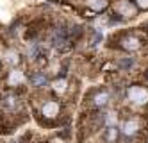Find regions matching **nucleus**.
Masks as SVG:
<instances>
[{
    "label": "nucleus",
    "mask_w": 148,
    "mask_h": 143,
    "mask_svg": "<svg viewBox=\"0 0 148 143\" xmlns=\"http://www.w3.org/2000/svg\"><path fill=\"white\" fill-rule=\"evenodd\" d=\"M84 4H86V7L89 11H93V13H102V11L107 9L109 0H84Z\"/></svg>",
    "instance_id": "ddd939ff"
},
{
    "label": "nucleus",
    "mask_w": 148,
    "mask_h": 143,
    "mask_svg": "<svg viewBox=\"0 0 148 143\" xmlns=\"http://www.w3.org/2000/svg\"><path fill=\"white\" fill-rule=\"evenodd\" d=\"M0 104H2V115L7 116V118H13V116L20 115L22 109H23L22 98H20V95L14 93V91L5 93L2 98H0Z\"/></svg>",
    "instance_id": "f03ea898"
},
{
    "label": "nucleus",
    "mask_w": 148,
    "mask_h": 143,
    "mask_svg": "<svg viewBox=\"0 0 148 143\" xmlns=\"http://www.w3.org/2000/svg\"><path fill=\"white\" fill-rule=\"evenodd\" d=\"M71 43L70 30L66 25H56L50 30V45L57 50H66Z\"/></svg>",
    "instance_id": "7ed1b4c3"
},
{
    "label": "nucleus",
    "mask_w": 148,
    "mask_h": 143,
    "mask_svg": "<svg viewBox=\"0 0 148 143\" xmlns=\"http://www.w3.org/2000/svg\"><path fill=\"white\" fill-rule=\"evenodd\" d=\"M27 56L30 61H38L45 56V50L43 47H41V43L39 41H30L29 43V50H27Z\"/></svg>",
    "instance_id": "f8f14e48"
},
{
    "label": "nucleus",
    "mask_w": 148,
    "mask_h": 143,
    "mask_svg": "<svg viewBox=\"0 0 148 143\" xmlns=\"http://www.w3.org/2000/svg\"><path fill=\"white\" fill-rule=\"evenodd\" d=\"M50 88H52V90H54L57 95L66 93V90H68V81H66V77H57V79H54V81H52V84H50Z\"/></svg>",
    "instance_id": "4468645a"
},
{
    "label": "nucleus",
    "mask_w": 148,
    "mask_h": 143,
    "mask_svg": "<svg viewBox=\"0 0 148 143\" xmlns=\"http://www.w3.org/2000/svg\"><path fill=\"white\" fill-rule=\"evenodd\" d=\"M127 100L134 106H146L148 104V88L143 84H130L127 88Z\"/></svg>",
    "instance_id": "20e7f679"
},
{
    "label": "nucleus",
    "mask_w": 148,
    "mask_h": 143,
    "mask_svg": "<svg viewBox=\"0 0 148 143\" xmlns=\"http://www.w3.org/2000/svg\"><path fill=\"white\" fill-rule=\"evenodd\" d=\"M61 111H62V106L54 97L41 98L39 106H36V116H39V120L45 124H54L56 120H59Z\"/></svg>",
    "instance_id": "f257e3e1"
},
{
    "label": "nucleus",
    "mask_w": 148,
    "mask_h": 143,
    "mask_svg": "<svg viewBox=\"0 0 148 143\" xmlns=\"http://www.w3.org/2000/svg\"><path fill=\"white\" fill-rule=\"evenodd\" d=\"M13 143H16V141H13Z\"/></svg>",
    "instance_id": "a211bd4d"
},
{
    "label": "nucleus",
    "mask_w": 148,
    "mask_h": 143,
    "mask_svg": "<svg viewBox=\"0 0 148 143\" xmlns=\"http://www.w3.org/2000/svg\"><path fill=\"white\" fill-rule=\"evenodd\" d=\"M120 138V131L116 125H109V127H105L103 131V140L107 141V143H116Z\"/></svg>",
    "instance_id": "2eb2a0df"
},
{
    "label": "nucleus",
    "mask_w": 148,
    "mask_h": 143,
    "mask_svg": "<svg viewBox=\"0 0 148 143\" xmlns=\"http://www.w3.org/2000/svg\"><path fill=\"white\" fill-rule=\"evenodd\" d=\"M134 64H136V61L132 57H121V59H118V66L121 70H130Z\"/></svg>",
    "instance_id": "dca6fc26"
},
{
    "label": "nucleus",
    "mask_w": 148,
    "mask_h": 143,
    "mask_svg": "<svg viewBox=\"0 0 148 143\" xmlns=\"http://www.w3.org/2000/svg\"><path fill=\"white\" fill-rule=\"evenodd\" d=\"M111 102V93L107 90H97L91 95V106L95 109H102L105 106H109Z\"/></svg>",
    "instance_id": "1a4fd4ad"
},
{
    "label": "nucleus",
    "mask_w": 148,
    "mask_h": 143,
    "mask_svg": "<svg viewBox=\"0 0 148 143\" xmlns=\"http://www.w3.org/2000/svg\"><path fill=\"white\" fill-rule=\"evenodd\" d=\"M4 61L7 66H11V68H18L20 64H22V56H20V52L14 50V48H7L4 52Z\"/></svg>",
    "instance_id": "9b49d317"
},
{
    "label": "nucleus",
    "mask_w": 148,
    "mask_h": 143,
    "mask_svg": "<svg viewBox=\"0 0 148 143\" xmlns=\"http://www.w3.org/2000/svg\"><path fill=\"white\" fill-rule=\"evenodd\" d=\"M118 47L125 52H137L143 48V39L136 32H127L118 39Z\"/></svg>",
    "instance_id": "423d86ee"
},
{
    "label": "nucleus",
    "mask_w": 148,
    "mask_h": 143,
    "mask_svg": "<svg viewBox=\"0 0 148 143\" xmlns=\"http://www.w3.org/2000/svg\"><path fill=\"white\" fill-rule=\"evenodd\" d=\"M29 82L32 88H38V90H41V88H45L48 84V75L45 72H41V70H36L29 75Z\"/></svg>",
    "instance_id": "9d476101"
},
{
    "label": "nucleus",
    "mask_w": 148,
    "mask_h": 143,
    "mask_svg": "<svg viewBox=\"0 0 148 143\" xmlns=\"http://www.w3.org/2000/svg\"><path fill=\"white\" fill-rule=\"evenodd\" d=\"M132 2H134V6L137 9H143V11L148 9V0H132Z\"/></svg>",
    "instance_id": "f3484780"
},
{
    "label": "nucleus",
    "mask_w": 148,
    "mask_h": 143,
    "mask_svg": "<svg viewBox=\"0 0 148 143\" xmlns=\"http://www.w3.org/2000/svg\"><path fill=\"white\" fill-rule=\"evenodd\" d=\"M112 7H114V15L121 21L129 20V18H134L137 15V7L134 6L132 0H116Z\"/></svg>",
    "instance_id": "39448f33"
},
{
    "label": "nucleus",
    "mask_w": 148,
    "mask_h": 143,
    "mask_svg": "<svg viewBox=\"0 0 148 143\" xmlns=\"http://www.w3.org/2000/svg\"><path fill=\"white\" fill-rule=\"evenodd\" d=\"M146 75H148V73H146Z\"/></svg>",
    "instance_id": "6ab92c4d"
},
{
    "label": "nucleus",
    "mask_w": 148,
    "mask_h": 143,
    "mask_svg": "<svg viewBox=\"0 0 148 143\" xmlns=\"http://www.w3.org/2000/svg\"><path fill=\"white\" fill-rule=\"evenodd\" d=\"M141 129H143V120L139 116H130V118H127L125 122L121 124L120 133L125 138H136L137 134L141 133Z\"/></svg>",
    "instance_id": "0eeeda50"
},
{
    "label": "nucleus",
    "mask_w": 148,
    "mask_h": 143,
    "mask_svg": "<svg viewBox=\"0 0 148 143\" xmlns=\"http://www.w3.org/2000/svg\"><path fill=\"white\" fill-rule=\"evenodd\" d=\"M25 82V73L20 70V68H11L5 75V84L9 88H18V86H23Z\"/></svg>",
    "instance_id": "6e6552de"
}]
</instances>
